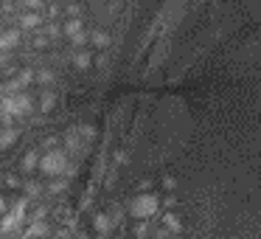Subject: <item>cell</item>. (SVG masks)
Listing matches in <instances>:
<instances>
[{"label": "cell", "mask_w": 261, "mask_h": 239, "mask_svg": "<svg viewBox=\"0 0 261 239\" xmlns=\"http://www.w3.org/2000/svg\"><path fill=\"white\" fill-rule=\"evenodd\" d=\"M17 23H20V29H23V31H40L42 26L48 23V20L42 17V12H31V9H23V12H20V17H17Z\"/></svg>", "instance_id": "1"}, {"label": "cell", "mask_w": 261, "mask_h": 239, "mask_svg": "<svg viewBox=\"0 0 261 239\" xmlns=\"http://www.w3.org/2000/svg\"><path fill=\"white\" fill-rule=\"evenodd\" d=\"M20 40H23L20 29H6V31H0V51H9V48H14Z\"/></svg>", "instance_id": "2"}, {"label": "cell", "mask_w": 261, "mask_h": 239, "mask_svg": "<svg viewBox=\"0 0 261 239\" xmlns=\"http://www.w3.org/2000/svg\"><path fill=\"white\" fill-rule=\"evenodd\" d=\"M87 48H90V51H107V48H110L107 31H101V29L93 31V34H90V45H87Z\"/></svg>", "instance_id": "3"}, {"label": "cell", "mask_w": 261, "mask_h": 239, "mask_svg": "<svg viewBox=\"0 0 261 239\" xmlns=\"http://www.w3.org/2000/svg\"><path fill=\"white\" fill-rule=\"evenodd\" d=\"M23 9H31V12H42V9H45V0H23Z\"/></svg>", "instance_id": "4"}]
</instances>
